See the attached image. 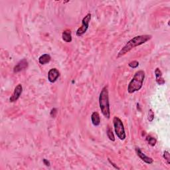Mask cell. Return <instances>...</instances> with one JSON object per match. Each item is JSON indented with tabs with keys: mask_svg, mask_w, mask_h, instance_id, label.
Instances as JSON below:
<instances>
[{
	"mask_svg": "<svg viewBox=\"0 0 170 170\" xmlns=\"http://www.w3.org/2000/svg\"><path fill=\"white\" fill-rule=\"evenodd\" d=\"M152 38V36L151 35H138L135 37L127 42L122 49L120 51H119L117 58H120L123 55H126L127 53L130 51L132 49L140 45L144 44L147 41H148Z\"/></svg>",
	"mask_w": 170,
	"mask_h": 170,
	"instance_id": "obj_1",
	"label": "cell"
},
{
	"mask_svg": "<svg viewBox=\"0 0 170 170\" xmlns=\"http://www.w3.org/2000/svg\"><path fill=\"white\" fill-rule=\"evenodd\" d=\"M99 105H100V108L104 117L109 119L110 117V110L108 90L107 86H104L102 89L100 93V96H99Z\"/></svg>",
	"mask_w": 170,
	"mask_h": 170,
	"instance_id": "obj_2",
	"label": "cell"
},
{
	"mask_svg": "<svg viewBox=\"0 0 170 170\" xmlns=\"http://www.w3.org/2000/svg\"><path fill=\"white\" fill-rule=\"evenodd\" d=\"M144 79H145V72L144 70H138L136 73L128 86V93L132 94L140 90L143 86Z\"/></svg>",
	"mask_w": 170,
	"mask_h": 170,
	"instance_id": "obj_3",
	"label": "cell"
},
{
	"mask_svg": "<svg viewBox=\"0 0 170 170\" xmlns=\"http://www.w3.org/2000/svg\"><path fill=\"white\" fill-rule=\"evenodd\" d=\"M113 123H114L115 133L118 138L121 140H125L126 135L122 122L118 117H114V119H113Z\"/></svg>",
	"mask_w": 170,
	"mask_h": 170,
	"instance_id": "obj_4",
	"label": "cell"
},
{
	"mask_svg": "<svg viewBox=\"0 0 170 170\" xmlns=\"http://www.w3.org/2000/svg\"><path fill=\"white\" fill-rule=\"evenodd\" d=\"M91 19V14L88 13L87 15L84 17L82 21V25L76 31V36L77 37H81L84 34L87 32L88 29H89V23Z\"/></svg>",
	"mask_w": 170,
	"mask_h": 170,
	"instance_id": "obj_5",
	"label": "cell"
},
{
	"mask_svg": "<svg viewBox=\"0 0 170 170\" xmlns=\"http://www.w3.org/2000/svg\"><path fill=\"white\" fill-rule=\"evenodd\" d=\"M23 92V87L22 85L21 84H19L16 86V87L14 89V91L13 92L12 95L11 96V97L10 98V101L11 103H14L18 100L20 97L21 95L22 94Z\"/></svg>",
	"mask_w": 170,
	"mask_h": 170,
	"instance_id": "obj_6",
	"label": "cell"
},
{
	"mask_svg": "<svg viewBox=\"0 0 170 170\" xmlns=\"http://www.w3.org/2000/svg\"><path fill=\"white\" fill-rule=\"evenodd\" d=\"M59 76H60V73H59V70L54 68V69H51L48 73V80L50 83H53L57 80Z\"/></svg>",
	"mask_w": 170,
	"mask_h": 170,
	"instance_id": "obj_7",
	"label": "cell"
},
{
	"mask_svg": "<svg viewBox=\"0 0 170 170\" xmlns=\"http://www.w3.org/2000/svg\"><path fill=\"white\" fill-rule=\"evenodd\" d=\"M28 67V62L26 59H22L19 63L17 64L13 68V72L15 73H19L21 70H24Z\"/></svg>",
	"mask_w": 170,
	"mask_h": 170,
	"instance_id": "obj_8",
	"label": "cell"
},
{
	"mask_svg": "<svg viewBox=\"0 0 170 170\" xmlns=\"http://www.w3.org/2000/svg\"><path fill=\"white\" fill-rule=\"evenodd\" d=\"M136 152L138 156L140 158L141 160L144 161L145 163H148V164H152L153 163V161H154L152 158L146 155L142 152L141 151V149L139 148H136Z\"/></svg>",
	"mask_w": 170,
	"mask_h": 170,
	"instance_id": "obj_9",
	"label": "cell"
},
{
	"mask_svg": "<svg viewBox=\"0 0 170 170\" xmlns=\"http://www.w3.org/2000/svg\"><path fill=\"white\" fill-rule=\"evenodd\" d=\"M155 81L159 85H163L165 84V80L162 76V73L159 68H156L155 70Z\"/></svg>",
	"mask_w": 170,
	"mask_h": 170,
	"instance_id": "obj_10",
	"label": "cell"
},
{
	"mask_svg": "<svg viewBox=\"0 0 170 170\" xmlns=\"http://www.w3.org/2000/svg\"><path fill=\"white\" fill-rule=\"evenodd\" d=\"M70 29H66L62 33L63 40L66 42H70L72 41V34Z\"/></svg>",
	"mask_w": 170,
	"mask_h": 170,
	"instance_id": "obj_11",
	"label": "cell"
},
{
	"mask_svg": "<svg viewBox=\"0 0 170 170\" xmlns=\"http://www.w3.org/2000/svg\"><path fill=\"white\" fill-rule=\"evenodd\" d=\"M92 123L95 126H98L100 124V118L97 112H94L91 115Z\"/></svg>",
	"mask_w": 170,
	"mask_h": 170,
	"instance_id": "obj_12",
	"label": "cell"
},
{
	"mask_svg": "<svg viewBox=\"0 0 170 170\" xmlns=\"http://www.w3.org/2000/svg\"><path fill=\"white\" fill-rule=\"evenodd\" d=\"M51 56L49 54H44V55H42L39 58V63L42 65L46 64L49 63L51 61Z\"/></svg>",
	"mask_w": 170,
	"mask_h": 170,
	"instance_id": "obj_13",
	"label": "cell"
},
{
	"mask_svg": "<svg viewBox=\"0 0 170 170\" xmlns=\"http://www.w3.org/2000/svg\"><path fill=\"white\" fill-rule=\"evenodd\" d=\"M146 141H147V142L148 143L149 145H150L151 146H154L155 145V144H156L157 142L156 139L154 137H152V136H150V135L147 136Z\"/></svg>",
	"mask_w": 170,
	"mask_h": 170,
	"instance_id": "obj_14",
	"label": "cell"
},
{
	"mask_svg": "<svg viewBox=\"0 0 170 170\" xmlns=\"http://www.w3.org/2000/svg\"><path fill=\"white\" fill-rule=\"evenodd\" d=\"M106 134L108 138H109L110 140H111L112 141H115V138H114V133H113L112 129L110 128L109 126H108L107 130H106Z\"/></svg>",
	"mask_w": 170,
	"mask_h": 170,
	"instance_id": "obj_15",
	"label": "cell"
},
{
	"mask_svg": "<svg viewBox=\"0 0 170 170\" xmlns=\"http://www.w3.org/2000/svg\"><path fill=\"white\" fill-rule=\"evenodd\" d=\"M163 157L164 159H165L167 161V163H168V164L169 165V164H170V155H169V153L168 151H165L163 152Z\"/></svg>",
	"mask_w": 170,
	"mask_h": 170,
	"instance_id": "obj_16",
	"label": "cell"
},
{
	"mask_svg": "<svg viewBox=\"0 0 170 170\" xmlns=\"http://www.w3.org/2000/svg\"><path fill=\"white\" fill-rule=\"evenodd\" d=\"M128 66L132 68V69H136L139 66V62L137 61H133L128 64Z\"/></svg>",
	"mask_w": 170,
	"mask_h": 170,
	"instance_id": "obj_17",
	"label": "cell"
},
{
	"mask_svg": "<svg viewBox=\"0 0 170 170\" xmlns=\"http://www.w3.org/2000/svg\"><path fill=\"white\" fill-rule=\"evenodd\" d=\"M148 119V120L149 122H152L153 120H154V112L152 111V109L149 110Z\"/></svg>",
	"mask_w": 170,
	"mask_h": 170,
	"instance_id": "obj_18",
	"label": "cell"
},
{
	"mask_svg": "<svg viewBox=\"0 0 170 170\" xmlns=\"http://www.w3.org/2000/svg\"><path fill=\"white\" fill-rule=\"evenodd\" d=\"M56 113H57V110H56V108H53L51 110V116L52 118H55L56 117Z\"/></svg>",
	"mask_w": 170,
	"mask_h": 170,
	"instance_id": "obj_19",
	"label": "cell"
},
{
	"mask_svg": "<svg viewBox=\"0 0 170 170\" xmlns=\"http://www.w3.org/2000/svg\"><path fill=\"white\" fill-rule=\"evenodd\" d=\"M43 163L46 166H50V162L46 159H43Z\"/></svg>",
	"mask_w": 170,
	"mask_h": 170,
	"instance_id": "obj_20",
	"label": "cell"
},
{
	"mask_svg": "<svg viewBox=\"0 0 170 170\" xmlns=\"http://www.w3.org/2000/svg\"><path fill=\"white\" fill-rule=\"evenodd\" d=\"M108 161H109V162H110V164H112V166H114V168H115L116 169H120V168H118V167L117 166H116V164H115V163H113V162H112V161H111V160H110L109 159V158H108Z\"/></svg>",
	"mask_w": 170,
	"mask_h": 170,
	"instance_id": "obj_21",
	"label": "cell"
}]
</instances>
